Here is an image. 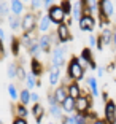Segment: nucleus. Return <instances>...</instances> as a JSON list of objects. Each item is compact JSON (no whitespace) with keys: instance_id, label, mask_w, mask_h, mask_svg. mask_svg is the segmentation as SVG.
I'll list each match as a JSON object with an SVG mask.
<instances>
[{"instance_id":"nucleus-26","label":"nucleus","mask_w":116,"mask_h":124,"mask_svg":"<svg viewBox=\"0 0 116 124\" xmlns=\"http://www.w3.org/2000/svg\"><path fill=\"white\" fill-rule=\"evenodd\" d=\"M86 83H87V86L91 88V92H92V95L94 97H99V88H97V80H95L94 77H87L86 78Z\"/></svg>"},{"instance_id":"nucleus-17","label":"nucleus","mask_w":116,"mask_h":124,"mask_svg":"<svg viewBox=\"0 0 116 124\" xmlns=\"http://www.w3.org/2000/svg\"><path fill=\"white\" fill-rule=\"evenodd\" d=\"M10 10H11V15L21 16L22 13H24L25 7H24V3H22L21 0H13V2H10Z\"/></svg>"},{"instance_id":"nucleus-1","label":"nucleus","mask_w":116,"mask_h":124,"mask_svg":"<svg viewBox=\"0 0 116 124\" xmlns=\"http://www.w3.org/2000/svg\"><path fill=\"white\" fill-rule=\"evenodd\" d=\"M84 73H86V69L81 65L80 57L78 56H72L69 59V64H67V80L80 83L84 78Z\"/></svg>"},{"instance_id":"nucleus-25","label":"nucleus","mask_w":116,"mask_h":124,"mask_svg":"<svg viewBox=\"0 0 116 124\" xmlns=\"http://www.w3.org/2000/svg\"><path fill=\"white\" fill-rule=\"evenodd\" d=\"M19 103H22V105H25V107L30 103V91L27 88L19 91Z\"/></svg>"},{"instance_id":"nucleus-31","label":"nucleus","mask_w":116,"mask_h":124,"mask_svg":"<svg viewBox=\"0 0 116 124\" xmlns=\"http://www.w3.org/2000/svg\"><path fill=\"white\" fill-rule=\"evenodd\" d=\"M8 94H10L11 100H18L19 99V91H18V88H16V84H13V83L8 84Z\"/></svg>"},{"instance_id":"nucleus-19","label":"nucleus","mask_w":116,"mask_h":124,"mask_svg":"<svg viewBox=\"0 0 116 124\" xmlns=\"http://www.w3.org/2000/svg\"><path fill=\"white\" fill-rule=\"evenodd\" d=\"M51 19L48 18V15H45V16H40V22H38V29H40V32H41V35L43 33H49V27H51Z\"/></svg>"},{"instance_id":"nucleus-14","label":"nucleus","mask_w":116,"mask_h":124,"mask_svg":"<svg viewBox=\"0 0 116 124\" xmlns=\"http://www.w3.org/2000/svg\"><path fill=\"white\" fill-rule=\"evenodd\" d=\"M38 45H40L41 53H51V51H53V49H51L53 43H51L49 33H43V35H40V38H38Z\"/></svg>"},{"instance_id":"nucleus-21","label":"nucleus","mask_w":116,"mask_h":124,"mask_svg":"<svg viewBox=\"0 0 116 124\" xmlns=\"http://www.w3.org/2000/svg\"><path fill=\"white\" fill-rule=\"evenodd\" d=\"M62 110H64V113H69V115H72V113H75V99L73 97H67L64 102H62Z\"/></svg>"},{"instance_id":"nucleus-44","label":"nucleus","mask_w":116,"mask_h":124,"mask_svg":"<svg viewBox=\"0 0 116 124\" xmlns=\"http://www.w3.org/2000/svg\"><path fill=\"white\" fill-rule=\"evenodd\" d=\"M0 40L5 41V32H3V29H2V27H0Z\"/></svg>"},{"instance_id":"nucleus-29","label":"nucleus","mask_w":116,"mask_h":124,"mask_svg":"<svg viewBox=\"0 0 116 124\" xmlns=\"http://www.w3.org/2000/svg\"><path fill=\"white\" fill-rule=\"evenodd\" d=\"M59 5H61L62 11H64V15H65L67 18H70V16H72V2H69V0H62Z\"/></svg>"},{"instance_id":"nucleus-22","label":"nucleus","mask_w":116,"mask_h":124,"mask_svg":"<svg viewBox=\"0 0 116 124\" xmlns=\"http://www.w3.org/2000/svg\"><path fill=\"white\" fill-rule=\"evenodd\" d=\"M81 16H83V11H81V2H73V3H72V16H70V18L75 19V21H80Z\"/></svg>"},{"instance_id":"nucleus-33","label":"nucleus","mask_w":116,"mask_h":124,"mask_svg":"<svg viewBox=\"0 0 116 124\" xmlns=\"http://www.w3.org/2000/svg\"><path fill=\"white\" fill-rule=\"evenodd\" d=\"M25 81H27V89H33L37 86V77L33 75V73H27V78H25Z\"/></svg>"},{"instance_id":"nucleus-5","label":"nucleus","mask_w":116,"mask_h":124,"mask_svg":"<svg viewBox=\"0 0 116 124\" xmlns=\"http://www.w3.org/2000/svg\"><path fill=\"white\" fill-rule=\"evenodd\" d=\"M48 18L51 19V22H53V24L61 26V24H64V22H65V18H67V16L64 15V11H62L61 5H53V7L48 10Z\"/></svg>"},{"instance_id":"nucleus-2","label":"nucleus","mask_w":116,"mask_h":124,"mask_svg":"<svg viewBox=\"0 0 116 124\" xmlns=\"http://www.w3.org/2000/svg\"><path fill=\"white\" fill-rule=\"evenodd\" d=\"M38 18L40 16H37L33 11H27L24 13L21 18V30L22 33H27V32H33L38 26Z\"/></svg>"},{"instance_id":"nucleus-50","label":"nucleus","mask_w":116,"mask_h":124,"mask_svg":"<svg viewBox=\"0 0 116 124\" xmlns=\"http://www.w3.org/2000/svg\"><path fill=\"white\" fill-rule=\"evenodd\" d=\"M48 124H56V123H48Z\"/></svg>"},{"instance_id":"nucleus-34","label":"nucleus","mask_w":116,"mask_h":124,"mask_svg":"<svg viewBox=\"0 0 116 124\" xmlns=\"http://www.w3.org/2000/svg\"><path fill=\"white\" fill-rule=\"evenodd\" d=\"M86 5L89 7L92 16H94L95 13H99V2H97V0H86Z\"/></svg>"},{"instance_id":"nucleus-24","label":"nucleus","mask_w":116,"mask_h":124,"mask_svg":"<svg viewBox=\"0 0 116 124\" xmlns=\"http://www.w3.org/2000/svg\"><path fill=\"white\" fill-rule=\"evenodd\" d=\"M49 115L51 116H54L56 119H62L64 118V110H62V107L61 105H51L49 107Z\"/></svg>"},{"instance_id":"nucleus-37","label":"nucleus","mask_w":116,"mask_h":124,"mask_svg":"<svg viewBox=\"0 0 116 124\" xmlns=\"http://www.w3.org/2000/svg\"><path fill=\"white\" fill-rule=\"evenodd\" d=\"M46 99H48V102H49V107H51V105H56V103H57V102H56L54 94H53V92H48V94H46Z\"/></svg>"},{"instance_id":"nucleus-8","label":"nucleus","mask_w":116,"mask_h":124,"mask_svg":"<svg viewBox=\"0 0 116 124\" xmlns=\"http://www.w3.org/2000/svg\"><path fill=\"white\" fill-rule=\"evenodd\" d=\"M78 26L83 32H89L95 29V18L94 16H81V19L78 21Z\"/></svg>"},{"instance_id":"nucleus-48","label":"nucleus","mask_w":116,"mask_h":124,"mask_svg":"<svg viewBox=\"0 0 116 124\" xmlns=\"http://www.w3.org/2000/svg\"><path fill=\"white\" fill-rule=\"evenodd\" d=\"M61 124H69V119H67V116H64L61 119Z\"/></svg>"},{"instance_id":"nucleus-12","label":"nucleus","mask_w":116,"mask_h":124,"mask_svg":"<svg viewBox=\"0 0 116 124\" xmlns=\"http://www.w3.org/2000/svg\"><path fill=\"white\" fill-rule=\"evenodd\" d=\"M67 91H69V95H70V97H73L75 100L83 94L81 86H80L78 81H69V83H67Z\"/></svg>"},{"instance_id":"nucleus-20","label":"nucleus","mask_w":116,"mask_h":124,"mask_svg":"<svg viewBox=\"0 0 116 124\" xmlns=\"http://www.w3.org/2000/svg\"><path fill=\"white\" fill-rule=\"evenodd\" d=\"M13 107V115H15V118H27V115H29V110H27V107L22 105V103H16V105H11Z\"/></svg>"},{"instance_id":"nucleus-45","label":"nucleus","mask_w":116,"mask_h":124,"mask_svg":"<svg viewBox=\"0 0 116 124\" xmlns=\"http://www.w3.org/2000/svg\"><path fill=\"white\" fill-rule=\"evenodd\" d=\"M107 70H108V72H113V70H115V64H108Z\"/></svg>"},{"instance_id":"nucleus-41","label":"nucleus","mask_w":116,"mask_h":124,"mask_svg":"<svg viewBox=\"0 0 116 124\" xmlns=\"http://www.w3.org/2000/svg\"><path fill=\"white\" fill-rule=\"evenodd\" d=\"M89 45H91V48L97 46V37H94V35L89 37Z\"/></svg>"},{"instance_id":"nucleus-3","label":"nucleus","mask_w":116,"mask_h":124,"mask_svg":"<svg viewBox=\"0 0 116 124\" xmlns=\"http://www.w3.org/2000/svg\"><path fill=\"white\" fill-rule=\"evenodd\" d=\"M92 108V100H91V95L87 94H81L80 97L75 100V113H80V115H87Z\"/></svg>"},{"instance_id":"nucleus-35","label":"nucleus","mask_w":116,"mask_h":124,"mask_svg":"<svg viewBox=\"0 0 116 124\" xmlns=\"http://www.w3.org/2000/svg\"><path fill=\"white\" fill-rule=\"evenodd\" d=\"M41 5H43V2H40V0H32L30 2V11H37Z\"/></svg>"},{"instance_id":"nucleus-18","label":"nucleus","mask_w":116,"mask_h":124,"mask_svg":"<svg viewBox=\"0 0 116 124\" xmlns=\"http://www.w3.org/2000/svg\"><path fill=\"white\" fill-rule=\"evenodd\" d=\"M113 32H115V30H111V27H105V29L102 30V33L99 35L102 43L103 45H111L113 43Z\"/></svg>"},{"instance_id":"nucleus-39","label":"nucleus","mask_w":116,"mask_h":124,"mask_svg":"<svg viewBox=\"0 0 116 124\" xmlns=\"http://www.w3.org/2000/svg\"><path fill=\"white\" fill-rule=\"evenodd\" d=\"M13 124H29V123H27L25 118H18V116H16L15 119H13Z\"/></svg>"},{"instance_id":"nucleus-46","label":"nucleus","mask_w":116,"mask_h":124,"mask_svg":"<svg viewBox=\"0 0 116 124\" xmlns=\"http://www.w3.org/2000/svg\"><path fill=\"white\" fill-rule=\"evenodd\" d=\"M113 48H116V30L113 32Z\"/></svg>"},{"instance_id":"nucleus-6","label":"nucleus","mask_w":116,"mask_h":124,"mask_svg":"<svg viewBox=\"0 0 116 124\" xmlns=\"http://www.w3.org/2000/svg\"><path fill=\"white\" fill-rule=\"evenodd\" d=\"M105 123L116 124V102L115 100H108L105 103Z\"/></svg>"},{"instance_id":"nucleus-28","label":"nucleus","mask_w":116,"mask_h":124,"mask_svg":"<svg viewBox=\"0 0 116 124\" xmlns=\"http://www.w3.org/2000/svg\"><path fill=\"white\" fill-rule=\"evenodd\" d=\"M19 49H21L19 37H13V38H11V54L18 57V56H19Z\"/></svg>"},{"instance_id":"nucleus-30","label":"nucleus","mask_w":116,"mask_h":124,"mask_svg":"<svg viewBox=\"0 0 116 124\" xmlns=\"http://www.w3.org/2000/svg\"><path fill=\"white\" fill-rule=\"evenodd\" d=\"M25 78H27V72H25L24 65H22L21 62H18V73H16V80L18 81H25Z\"/></svg>"},{"instance_id":"nucleus-47","label":"nucleus","mask_w":116,"mask_h":124,"mask_svg":"<svg viewBox=\"0 0 116 124\" xmlns=\"http://www.w3.org/2000/svg\"><path fill=\"white\" fill-rule=\"evenodd\" d=\"M97 75H99V77L103 75V69H102V67H99V69H97Z\"/></svg>"},{"instance_id":"nucleus-10","label":"nucleus","mask_w":116,"mask_h":124,"mask_svg":"<svg viewBox=\"0 0 116 124\" xmlns=\"http://www.w3.org/2000/svg\"><path fill=\"white\" fill-rule=\"evenodd\" d=\"M40 38L38 37V33H37V30H33V32H27V33H22L21 37H19V41H21V46H24L25 49L30 46V45L33 43V41H37Z\"/></svg>"},{"instance_id":"nucleus-4","label":"nucleus","mask_w":116,"mask_h":124,"mask_svg":"<svg viewBox=\"0 0 116 124\" xmlns=\"http://www.w3.org/2000/svg\"><path fill=\"white\" fill-rule=\"evenodd\" d=\"M67 53V46L65 45H59V46H54L53 48V51H51V64L53 67H57L61 69V65L64 64V56Z\"/></svg>"},{"instance_id":"nucleus-38","label":"nucleus","mask_w":116,"mask_h":124,"mask_svg":"<svg viewBox=\"0 0 116 124\" xmlns=\"http://www.w3.org/2000/svg\"><path fill=\"white\" fill-rule=\"evenodd\" d=\"M38 100H40V95L37 94V92H30V102L38 103Z\"/></svg>"},{"instance_id":"nucleus-16","label":"nucleus","mask_w":116,"mask_h":124,"mask_svg":"<svg viewBox=\"0 0 116 124\" xmlns=\"http://www.w3.org/2000/svg\"><path fill=\"white\" fill-rule=\"evenodd\" d=\"M59 81H61V69H57V67H51L49 69V86L57 88Z\"/></svg>"},{"instance_id":"nucleus-11","label":"nucleus","mask_w":116,"mask_h":124,"mask_svg":"<svg viewBox=\"0 0 116 124\" xmlns=\"http://www.w3.org/2000/svg\"><path fill=\"white\" fill-rule=\"evenodd\" d=\"M81 61H84L87 64V67L91 70H97V64L94 61V56H92V51L91 48H83V51H81Z\"/></svg>"},{"instance_id":"nucleus-7","label":"nucleus","mask_w":116,"mask_h":124,"mask_svg":"<svg viewBox=\"0 0 116 124\" xmlns=\"http://www.w3.org/2000/svg\"><path fill=\"white\" fill-rule=\"evenodd\" d=\"M56 35H57V38H59L61 43H69V41L73 40V35H72V32H70V27H67L65 24L57 26V29H56Z\"/></svg>"},{"instance_id":"nucleus-43","label":"nucleus","mask_w":116,"mask_h":124,"mask_svg":"<svg viewBox=\"0 0 116 124\" xmlns=\"http://www.w3.org/2000/svg\"><path fill=\"white\" fill-rule=\"evenodd\" d=\"M102 99L105 100V103L108 102V100H110V99H108V92H102Z\"/></svg>"},{"instance_id":"nucleus-40","label":"nucleus","mask_w":116,"mask_h":124,"mask_svg":"<svg viewBox=\"0 0 116 124\" xmlns=\"http://www.w3.org/2000/svg\"><path fill=\"white\" fill-rule=\"evenodd\" d=\"M53 5H54V2H53V0H43V7L46 8V11L49 10V8L53 7Z\"/></svg>"},{"instance_id":"nucleus-9","label":"nucleus","mask_w":116,"mask_h":124,"mask_svg":"<svg viewBox=\"0 0 116 124\" xmlns=\"http://www.w3.org/2000/svg\"><path fill=\"white\" fill-rule=\"evenodd\" d=\"M53 94H54V99H56V102H57V105H62V102L69 97L67 83H61V86H57V88L54 89V92H53Z\"/></svg>"},{"instance_id":"nucleus-13","label":"nucleus","mask_w":116,"mask_h":124,"mask_svg":"<svg viewBox=\"0 0 116 124\" xmlns=\"http://www.w3.org/2000/svg\"><path fill=\"white\" fill-rule=\"evenodd\" d=\"M30 73H33L37 78H40L41 75L45 73V67H43V64H41L38 59H35V57L30 59Z\"/></svg>"},{"instance_id":"nucleus-32","label":"nucleus","mask_w":116,"mask_h":124,"mask_svg":"<svg viewBox=\"0 0 116 124\" xmlns=\"http://www.w3.org/2000/svg\"><path fill=\"white\" fill-rule=\"evenodd\" d=\"M16 73H18V62H11L10 65H8V70H7L8 78L15 80V78H16Z\"/></svg>"},{"instance_id":"nucleus-23","label":"nucleus","mask_w":116,"mask_h":124,"mask_svg":"<svg viewBox=\"0 0 116 124\" xmlns=\"http://www.w3.org/2000/svg\"><path fill=\"white\" fill-rule=\"evenodd\" d=\"M7 21H8V24H10V27L13 30H19V29H21V18H19V16L10 15L7 18Z\"/></svg>"},{"instance_id":"nucleus-15","label":"nucleus","mask_w":116,"mask_h":124,"mask_svg":"<svg viewBox=\"0 0 116 124\" xmlns=\"http://www.w3.org/2000/svg\"><path fill=\"white\" fill-rule=\"evenodd\" d=\"M30 113L33 115L37 124H41V119H43V116H45V107L41 105L40 102H38V103H33V105H32V110H30Z\"/></svg>"},{"instance_id":"nucleus-42","label":"nucleus","mask_w":116,"mask_h":124,"mask_svg":"<svg viewBox=\"0 0 116 124\" xmlns=\"http://www.w3.org/2000/svg\"><path fill=\"white\" fill-rule=\"evenodd\" d=\"M91 124H107V123H105V119H99L97 118V119H94Z\"/></svg>"},{"instance_id":"nucleus-49","label":"nucleus","mask_w":116,"mask_h":124,"mask_svg":"<svg viewBox=\"0 0 116 124\" xmlns=\"http://www.w3.org/2000/svg\"><path fill=\"white\" fill-rule=\"evenodd\" d=\"M0 124H3V121H2V119H0Z\"/></svg>"},{"instance_id":"nucleus-27","label":"nucleus","mask_w":116,"mask_h":124,"mask_svg":"<svg viewBox=\"0 0 116 124\" xmlns=\"http://www.w3.org/2000/svg\"><path fill=\"white\" fill-rule=\"evenodd\" d=\"M27 53H29L32 57H35V59H38V54L41 53V49H40V45H38V40L37 41H33L32 45H30L29 48H27Z\"/></svg>"},{"instance_id":"nucleus-36","label":"nucleus","mask_w":116,"mask_h":124,"mask_svg":"<svg viewBox=\"0 0 116 124\" xmlns=\"http://www.w3.org/2000/svg\"><path fill=\"white\" fill-rule=\"evenodd\" d=\"M5 56H7V49H5L3 41L0 40V61H3V59H5Z\"/></svg>"}]
</instances>
